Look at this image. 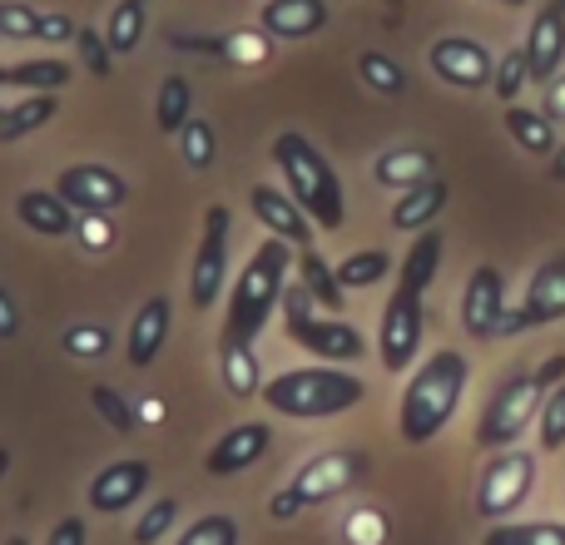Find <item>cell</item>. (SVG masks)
I'll return each instance as SVG.
<instances>
[{"label": "cell", "instance_id": "obj_35", "mask_svg": "<svg viewBox=\"0 0 565 545\" xmlns=\"http://www.w3.org/2000/svg\"><path fill=\"white\" fill-rule=\"evenodd\" d=\"M358 75H362V85H372L377 95H387V99H397L402 89H407V75H402V65H397V60H387L382 50H367V55L358 60Z\"/></svg>", "mask_w": 565, "mask_h": 545}, {"label": "cell", "instance_id": "obj_48", "mask_svg": "<svg viewBox=\"0 0 565 545\" xmlns=\"http://www.w3.org/2000/svg\"><path fill=\"white\" fill-rule=\"evenodd\" d=\"M531 377H536V387H541V392L561 387V382H565V357H546L536 372H531Z\"/></svg>", "mask_w": 565, "mask_h": 545}, {"label": "cell", "instance_id": "obj_18", "mask_svg": "<svg viewBox=\"0 0 565 545\" xmlns=\"http://www.w3.org/2000/svg\"><path fill=\"white\" fill-rule=\"evenodd\" d=\"M169 322H174V302L164 298V292H154V298L139 302L135 322H129V342H125V357L129 367H149V362L164 352L169 342Z\"/></svg>", "mask_w": 565, "mask_h": 545}, {"label": "cell", "instance_id": "obj_32", "mask_svg": "<svg viewBox=\"0 0 565 545\" xmlns=\"http://www.w3.org/2000/svg\"><path fill=\"white\" fill-rule=\"evenodd\" d=\"M481 545H565V521H511V526H491Z\"/></svg>", "mask_w": 565, "mask_h": 545}, {"label": "cell", "instance_id": "obj_23", "mask_svg": "<svg viewBox=\"0 0 565 545\" xmlns=\"http://www.w3.org/2000/svg\"><path fill=\"white\" fill-rule=\"evenodd\" d=\"M70 79H75V65H70V60H55V55L20 60V65L0 70V85H15V89H25V95H60Z\"/></svg>", "mask_w": 565, "mask_h": 545}, {"label": "cell", "instance_id": "obj_26", "mask_svg": "<svg viewBox=\"0 0 565 545\" xmlns=\"http://www.w3.org/2000/svg\"><path fill=\"white\" fill-rule=\"evenodd\" d=\"M507 129H511V139H516L526 154H536V159H551V154H556V119H551L546 109H521V105H511V109H507Z\"/></svg>", "mask_w": 565, "mask_h": 545}, {"label": "cell", "instance_id": "obj_46", "mask_svg": "<svg viewBox=\"0 0 565 545\" xmlns=\"http://www.w3.org/2000/svg\"><path fill=\"white\" fill-rule=\"evenodd\" d=\"M298 511H308V506H302V496H298L292 487H282V491H274V496H268V516H274V521H292Z\"/></svg>", "mask_w": 565, "mask_h": 545}, {"label": "cell", "instance_id": "obj_14", "mask_svg": "<svg viewBox=\"0 0 565 545\" xmlns=\"http://www.w3.org/2000/svg\"><path fill=\"white\" fill-rule=\"evenodd\" d=\"M268 447H274V427H268V421H238V427H228L224 437L209 447L204 471L209 477H238V471L258 467V461L268 457Z\"/></svg>", "mask_w": 565, "mask_h": 545}, {"label": "cell", "instance_id": "obj_25", "mask_svg": "<svg viewBox=\"0 0 565 545\" xmlns=\"http://www.w3.org/2000/svg\"><path fill=\"white\" fill-rule=\"evenodd\" d=\"M218 377L234 397H258L264 392V372H258L254 342H218Z\"/></svg>", "mask_w": 565, "mask_h": 545}, {"label": "cell", "instance_id": "obj_5", "mask_svg": "<svg viewBox=\"0 0 565 545\" xmlns=\"http://www.w3.org/2000/svg\"><path fill=\"white\" fill-rule=\"evenodd\" d=\"M278 308H282V328H288V338L298 342L302 352H312V357H322V362H358L362 352H367L362 332L352 328V322H338V312L312 318V292L302 288V282H288V288H282Z\"/></svg>", "mask_w": 565, "mask_h": 545}, {"label": "cell", "instance_id": "obj_31", "mask_svg": "<svg viewBox=\"0 0 565 545\" xmlns=\"http://www.w3.org/2000/svg\"><path fill=\"white\" fill-rule=\"evenodd\" d=\"M145 25H149L145 0H119V6L109 10L105 40H109V50H115V60H119V55H129V50H135L139 40H145Z\"/></svg>", "mask_w": 565, "mask_h": 545}, {"label": "cell", "instance_id": "obj_19", "mask_svg": "<svg viewBox=\"0 0 565 545\" xmlns=\"http://www.w3.org/2000/svg\"><path fill=\"white\" fill-rule=\"evenodd\" d=\"M248 204H254V218L268 228V234L288 238L292 248H308L312 244V218L292 204V194H282V189H274V184H254Z\"/></svg>", "mask_w": 565, "mask_h": 545}, {"label": "cell", "instance_id": "obj_7", "mask_svg": "<svg viewBox=\"0 0 565 545\" xmlns=\"http://www.w3.org/2000/svg\"><path fill=\"white\" fill-rule=\"evenodd\" d=\"M541 402L546 397H541L536 377H507L497 392H491L487 407H481L477 441L487 451H507L511 441H521V431L541 417Z\"/></svg>", "mask_w": 565, "mask_h": 545}, {"label": "cell", "instance_id": "obj_13", "mask_svg": "<svg viewBox=\"0 0 565 545\" xmlns=\"http://www.w3.org/2000/svg\"><path fill=\"white\" fill-rule=\"evenodd\" d=\"M55 194L65 199L75 214H115L129 199V184L105 164H70V169H60Z\"/></svg>", "mask_w": 565, "mask_h": 545}, {"label": "cell", "instance_id": "obj_54", "mask_svg": "<svg viewBox=\"0 0 565 545\" xmlns=\"http://www.w3.org/2000/svg\"><path fill=\"white\" fill-rule=\"evenodd\" d=\"M6 545H30V541H25V536H10V541H6Z\"/></svg>", "mask_w": 565, "mask_h": 545}, {"label": "cell", "instance_id": "obj_37", "mask_svg": "<svg viewBox=\"0 0 565 545\" xmlns=\"http://www.w3.org/2000/svg\"><path fill=\"white\" fill-rule=\"evenodd\" d=\"M75 50H79V65H85L95 79H109V75H115V50H109L105 30L79 25V30H75Z\"/></svg>", "mask_w": 565, "mask_h": 545}, {"label": "cell", "instance_id": "obj_50", "mask_svg": "<svg viewBox=\"0 0 565 545\" xmlns=\"http://www.w3.org/2000/svg\"><path fill=\"white\" fill-rule=\"evenodd\" d=\"M20 332V312H15V298L0 288V338H15Z\"/></svg>", "mask_w": 565, "mask_h": 545}, {"label": "cell", "instance_id": "obj_15", "mask_svg": "<svg viewBox=\"0 0 565 545\" xmlns=\"http://www.w3.org/2000/svg\"><path fill=\"white\" fill-rule=\"evenodd\" d=\"M501 312H507V282L491 264H481L467 278V292H461V328L477 342H491L501 328Z\"/></svg>", "mask_w": 565, "mask_h": 545}, {"label": "cell", "instance_id": "obj_38", "mask_svg": "<svg viewBox=\"0 0 565 545\" xmlns=\"http://www.w3.org/2000/svg\"><path fill=\"white\" fill-rule=\"evenodd\" d=\"M89 402H95V412L109 421V427L119 431V437H129V431H135L139 412L125 402V392H115V387H109V382H95V387H89Z\"/></svg>", "mask_w": 565, "mask_h": 545}, {"label": "cell", "instance_id": "obj_17", "mask_svg": "<svg viewBox=\"0 0 565 545\" xmlns=\"http://www.w3.org/2000/svg\"><path fill=\"white\" fill-rule=\"evenodd\" d=\"M521 55H526V70H531V79H536V85H546L551 75H561V60H565V10L556 6V0L536 10Z\"/></svg>", "mask_w": 565, "mask_h": 545}, {"label": "cell", "instance_id": "obj_6", "mask_svg": "<svg viewBox=\"0 0 565 545\" xmlns=\"http://www.w3.org/2000/svg\"><path fill=\"white\" fill-rule=\"evenodd\" d=\"M536 477H541V467H536L531 451H521V447L497 451L477 477V516L481 521H507L511 511H521L531 501Z\"/></svg>", "mask_w": 565, "mask_h": 545}, {"label": "cell", "instance_id": "obj_39", "mask_svg": "<svg viewBox=\"0 0 565 545\" xmlns=\"http://www.w3.org/2000/svg\"><path fill=\"white\" fill-rule=\"evenodd\" d=\"M536 427H541V451H561L565 447V382L561 387H551V397L541 402Z\"/></svg>", "mask_w": 565, "mask_h": 545}, {"label": "cell", "instance_id": "obj_16", "mask_svg": "<svg viewBox=\"0 0 565 545\" xmlns=\"http://www.w3.org/2000/svg\"><path fill=\"white\" fill-rule=\"evenodd\" d=\"M149 461L139 457H125L115 461V467H105L95 481H89V511H99V516H119V511H129L139 496L149 491Z\"/></svg>", "mask_w": 565, "mask_h": 545}, {"label": "cell", "instance_id": "obj_22", "mask_svg": "<svg viewBox=\"0 0 565 545\" xmlns=\"http://www.w3.org/2000/svg\"><path fill=\"white\" fill-rule=\"evenodd\" d=\"M15 214H20V224H25L30 234H40V238L75 234V209H70L55 189H25V194L15 199Z\"/></svg>", "mask_w": 565, "mask_h": 545}, {"label": "cell", "instance_id": "obj_10", "mask_svg": "<svg viewBox=\"0 0 565 545\" xmlns=\"http://www.w3.org/2000/svg\"><path fill=\"white\" fill-rule=\"evenodd\" d=\"M367 451H352V447H338V451H318L312 461H302L298 477L288 481L292 491L302 496V506H322V501L342 496V491H352L362 477H367Z\"/></svg>", "mask_w": 565, "mask_h": 545}, {"label": "cell", "instance_id": "obj_4", "mask_svg": "<svg viewBox=\"0 0 565 545\" xmlns=\"http://www.w3.org/2000/svg\"><path fill=\"white\" fill-rule=\"evenodd\" d=\"M367 397L362 377L342 367H298V372H278L274 382H264V402L278 417L292 421H322V417H342Z\"/></svg>", "mask_w": 565, "mask_h": 545}, {"label": "cell", "instance_id": "obj_33", "mask_svg": "<svg viewBox=\"0 0 565 545\" xmlns=\"http://www.w3.org/2000/svg\"><path fill=\"white\" fill-rule=\"evenodd\" d=\"M109 328L105 322H75V328H65L60 332V348H65V357H75V362H99L109 352Z\"/></svg>", "mask_w": 565, "mask_h": 545}, {"label": "cell", "instance_id": "obj_40", "mask_svg": "<svg viewBox=\"0 0 565 545\" xmlns=\"http://www.w3.org/2000/svg\"><path fill=\"white\" fill-rule=\"evenodd\" d=\"M179 545H238V521L224 516V511H214V516L194 521V526L179 536Z\"/></svg>", "mask_w": 565, "mask_h": 545}, {"label": "cell", "instance_id": "obj_42", "mask_svg": "<svg viewBox=\"0 0 565 545\" xmlns=\"http://www.w3.org/2000/svg\"><path fill=\"white\" fill-rule=\"evenodd\" d=\"M174 516H179V501L174 496H159L154 506H149L145 516L135 521V545H154L169 526H174Z\"/></svg>", "mask_w": 565, "mask_h": 545}, {"label": "cell", "instance_id": "obj_36", "mask_svg": "<svg viewBox=\"0 0 565 545\" xmlns=\"http://www.w3.org/2000/svg\"><path fill=\"white\" fill-rule=\"evenodd\" d=\"M179 154H184L189 169H214V154H218V135L214 125H204V119H189L184 129H179Z\"/></svg>", "mask_w": 565, "mask_h": 545}, {"label": "cell", "instance_id": "obj_3", "mask_svg": "<svg viewBox=\"0 0 565 545\" xmlns=\"http://www.w3.org/2000/svg\"><path fill=\"white\" fill-rule=\"evenodd\" d=\"M274 164L282 174V184H288L292 204L302 209V214L312 218V228H342V218H348V199H342V179L338 169L322 159V149L312 145V139L302 135H278L274 139Z\"/></svg>", "mask_w": 565, "mask_h": 545}, {"label": "cell", "instance_id": "obj_9", "mask_svg": "<svg viewBox=\"0 0 565 545\" xmlns=\"http://www.w3.org/2000/svg\"><path fill=\"white\" fill-rule=\"evenodd\" d=\"M228 234H234V214H228V204H209L204 209V238H199L194 272H189V302H194V312H209L218 302V292H224Z\"/></svg>", "mask_w": 565, "mask_h": 545}, {"label": "cell", "instance_id": "obj_45", "mask_svg": "<svg viewBox=\"0 0 565 545\" xmlns=\"http://www.w3.org/2000/svg\"><path fill=\"white\" fill-rule=\"evenodd\" d=\"M75 20L70 15H60V10H45L40 15V30H35V40H45V45H65V40H75Z\"/></svg>", "mask_w": 565, "mask_h": 545}, {"label": "cell", "instance_id": "obj_34", "mask_svg": "<svg viewBox=\"0 0 565 545\" xmlns=\"http://www.w3.org/2000/svg\"><path fill=\"white\" fill-rule=\"evenodd\" d=\"M392 272V258L382 254V248H362V254H348L338 264V282L342 288H372V282H382Z\"/></svg>", "mask_w": 565, "mask_h": 545}, {"label": "cell", "instance_id": "obj_47", "mask_svg": "<svg viewBox=\"0 0 565 545\" xmlns=\"http://www.w3.org/2000/svg\"><path fill=\"white\" fill-rule=\"evenodd\" d=\"M45 545H85V521H79V516H65L55 531H50Z\"/></svg>", "mask_w": 565, "mask_h": 545}, {"label": "cell", "instance_id": "obj_30", "mask_svg": "<svg viewBox=\"0 0 565 545\" xmlns=\"http://www.w3.org/2000/svg\"><path fill=\"white\" fill-rule=\"evenodd\" d=\"M441 248H447V238H441L437 228H422L417 244H412L407 258H402V282H412V288L427 292L431 278H437V268H441Z\"/></svg>", "mask_w": 565, "mask_h": 545}, {"label": "cell", "instance_id": "obj_55", "mask_svg": "<svg viewBox=\"0 0 565 545\" xmlns=\"http://www.w3.org/2000/svg\"><path fill=\"white\" fill-rule=\"evenodd\" d=\"M0 125H6V105H0Z\"/></svg>", "mask_w": 565, "mask_h": 545}, {"label": "cell", "instance_id": "obj_20", "mask_svg": "<svg viewBox=\"0 0 565 545\" xmlns=\"http://www.w3.org/2000/svg\"><path fill=\"white\" fill-rule=\"evenodd\" d=\"M258 25L274 40H308L328 25V0H268L258 10Z\"/></svg>", "mask_w": 565, "mask_h": 545}, {"label": "cell", "instance_id": "obj_43", "mask_svg": "<svg viewBox=\"0 0 565 545\" xmlns=\"http://www.w3.org/2000/svg\"><path fill=\"white\" fill-rule=\"evenodd\" d=\"M40 10L20 6V0H0V40H35Z\"/></svg>", "mask_w": 565, "mask_h": 545}, {"label": "cell", "instance_id": "obj_51", "mask_svg": "<svg viewBox=\"0 0 565 545\" xmlns=\"http://www.w3.org/2000/svg\"><path fill=\"white\" fill-rule=\"evenodd\" d=\"M551 179H556V184H565V145L556 149V154H551Z\"/></svg>", "mask_w": 565, "mask_h": 545}, {"label": "cell", "instance_id": "obj_41", "mask_svg": "<svg viewBox=\"0 0 565 545\" xmlns=\"http://www.w3.org/2000/svg\"><path fill=\"white\" fill-rule=\"evenodd\" d=\"M526 85H531L526 55H521V50H511V55H501V60H497V75H491V89H497V95L511 105V99H516Z\"/></svg>", "mask_w": 565, "mask_h": 545}, {"label": "cell", "instance_id": "obj_44", "mask_svg": "<svg viewBox=\"0 0 565 545\" xmlns=\"http://www.w3.org/2000/svg\"><path fill=\"white\" fill-rule=\"evenodd\" d=\"M75 238L85 254H109V248H115V224H109V214H79Z\"/></svg>", "mask_w": 565, "mask_h": 545}, {"label": "cell", "instance_id": "obj_53", "mask_svg": "<svg viewBox=\"0 0 565 545\" xmlns=\"http://www.w3.org/2000/svg\"><path fill=\"white\" fill-rule=\"evenodd\" d=\"M491 6H526V0H491Z\"/></svg>", "mask_w": 565, "mask_h": 545}, {"label": "cell", "instance_id": "obj_27", "mask_svg": "<svg viewBox=\"0 0 565 545\" xmlns=\"http://www.w3.org/2000/svg\"><path fill=\"white\" fill-rule=\"evenodd\" d=\"M189 119H194V85L184 75H169L154 89V129L159 135H179Z\"/></svg>", "mask_w": 565, "mask_h": 545}, {"label": "cell", "instance_id": "obj_2", "mask_svg": "<svg viewBox=\"0 0 565 545\" xmlns=\"http://www.w3.org/2000/svg\"><path fill=\"white\" fill-rule=\"evenodd\" d=\"M288 268H292V244L268 234L264 244L254 248V258L244 264V272L234 278L228 322H224V332H218V342H254L258 332L274 322V308L282 302V288H288Z\"/></svg>", "mask_w": 565, "mask_h": 545}, {"label": "cell", "instance_id": "obj_8", "mask_svg": "<svg viewBox=\"0 0 565 545\" xmlns=\"http://www.w3.org/2000/svg\"><path fill=\"white\" fill-rule=\"evenodd\" d=\"M422 298H427V292L397 278V288H392L387 308H382L377 357H382V367H387V372H407L412 362H417L422 328H427V308H422Z\"/></svg>", "mask_w": 565, "mask_h": 545}, {"label": "cell", "instance_id": "obj_49", "mask_svg": "<svg viewBox=\"0 0 565 545\" xmlns=\"http://www.w3.org/2000/svg\"><path fill=\"white\" fill-rule=\"evenodd\" d=\"M546 115L551 119H565V75H551L546 79Z\"/></svg>", "mask_w": 565, "mask_h": 545}, {"label": "cell", "instance_id": "obj_1", "mask_svg": "<svg viewBox=\"0 0 565 545\" xmlns=\"http://www.w3.org/2000/svg\"><path fill=\"white\" fill-rule=\"evenodd\" d=\"M471 382V362L461 352L441 348L412 372L407 392H402V412H397V431L407 447H427V441L441 437L451 417L461 407V392Z\"/></svg>", "mask_w": 565, "mask_h": 545}, {"label": "cell", "instance_id": "obj_24", "mask_svg": "<svg viewBox=\"0 0 565 545\" xmlns=\"http://www.w3.org/2000/svg\"><path fill=\"white\" fill-rule=\"evenodd\" d=\"M437 174V154L431 149H387V154L372 164V179L382 189H412V184H427Z\"/></svg>", "mask_w": 565, "mask_h": 545}, {"label": "cell", "instance_id": "obj_29", "mask_svg": "<svg viewBox=\"0 0 565 545\" xmlns=\"http://www.w3.org/2000/svg\"><path fill=\"white\" fill-rule=\"evenodd\" d=\"M298 282L312 292V302L328 312H342V298H348V288L338 282V268H328L312 248H302L298 254Z\"/></svg>", "mask_w": 565, "mask_h": 545}, {"label": "cell", "instance_id": "obj_28", "mask_svg": "<svg viewBox=\"0 0 565 545\" xmlns=\"http://www.w3.org/2000/svg\"><path fill=\"white\" fill-rule=\"evenodd\" d=\"M60 99L55 95H25L20 105L6 109V125H0V145H15V139L35 135V129H45L50 119H55Z\"/></svg>", "mask_w": 565, "mask_h": 545}, {"label": "cell", "instance_id": "obj_21", "mask_svg": "<svg viewBox=\"0 0 565 545\" xmlns=\"http://www.w3.org/2000/svg\"><path fill=\"white\" fill-rule=\"evenodd\" d=\"M447 199H451V184L437 179V174H431L427 184L402 189V199L392 204V228H402V234H422V228H431L441 218Z\"/></svg>", "mask_w": 565, "mask_h": 545}, {"label": "cell", "instance_id": "obj_56", "mask_svg": "<svg viewBox=\"0 0 565 545\" xmlns=\"http://www.w3.org/2000/svg\"><path fill=\"white\" fill-rule=\"evenodd\" d=\"M556 6H561V10H565V0H556Z\"/></svg>", "mask_w": 565, "mask_h": 545}, {"label": "cell", "instance_id": "obj_11", "mask_svg": "<svg viewBox=\"0 0 565 545\" xmlns=\"http://www.w3.org/2000/svg\"><path fill=\"white\" fill-rule=\"evenodd\" d=\"M565 318V254L546 258L526 282V298H521L516 312H501V328L497 338H516V332L531 328H546V322Z\"/></svg>", "mask_w": 565, "mask_h": 545}, {"label": "cell", "instance_id": "obj_12", "mask_svg": "<svg viewBox=\"0 0 565 545\" xmlns=\"http://www.w3.org/2000/svg\"><path fill=\"white\" fill-rule=\"evenodd\" d=\"M427 65L441 85H457V89H491V75H497L491 50L471 35H441L427 50Z\"/></svg>", "mask_w": 565, "mask_h": 545}, {"label": "cell", "instance_id": "obj_52", "mask_svg": "<svg viewBox=\"0 0 565 545\" xmlns=\"http://www.w3.org/2000/svg\"><path fill=\"white\" fill-rule=\"evenodd\" d=\"M6 471H10V451L0 447V477H6Z\"/></svg>", "mask_w": 565, "mask_h": 545}]
</instances>
